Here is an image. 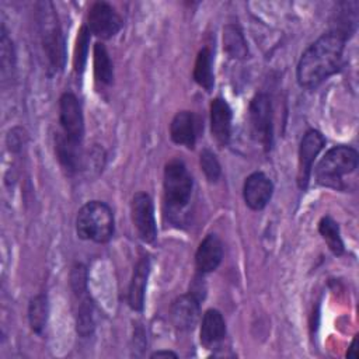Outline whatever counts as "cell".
I'll return each mask as SVG.
<instances>
[{"instance_id": "24", "label": "cell", "mask_w": 359, "mask_h": 359, "mask_svg": "<svg viewBox=\"0 0 359 359\" xmlns=\"http://www.w3.org/2000/svg\"><path fill=\"white\" fill-rule=\"evenodd\" d=\"M318 233L327 243L328 248L335 254H344V241L341 238L339 226L331 216H323L318 222Z\"/></svg>"}, {"instance_id": "8", "label": "cell", "mask_w": 359, "mask_h": 359, "mask_svg": "<svg viewBox=\"0 0 359 359\" xmlns=\"http://www.w3.org/2000/svg\"><path fill=\"white\" fill-rule=\"evenodd\" d=\"M130 215L133 226L142 241L151 244L157 238V226L154 219V206L146 192H137L130 202Z\"/></svg>"}, {"instance_id": "19", "label": "cell", "mask_w": 359, "mask_h": 359, "mask_svg": "<svg viewBox=\"0 0 359 359\" xmlns=\"http://www.w3.org/2000/svg\"><path fill=\"white\" fill-rule=\"evenodd\" d=\"M223 49L231 59L243 60L248 56V45H247L245 36L237 24L224 25Z\"/></svg>"}, {"instance_id": "27", "label": "cell", "mask_w": 359, "mask_h": 359, "mask_svg": "<svg viewBox=\"0 0 359 359\" xmlns=\"http://www.w3.org/2000/svg\"><path fill=\"white\" fill-rule=\"evenodd\" d=\"M199 164H201V168H202L205 177L208 178V181L216 182L220 178V174H222L220 163H219L216 154L213 151H210L209 149H203L201 151Z\"/></svg>"}, {"instance_id": "25", "label": "cell", "mask_w": 359, "mask_h": 359, "mask_svg": "<svg viewBox=\"0 0 359 359\" xmlns=\"http://www.w3.org/2000/svg\"><path fill=\"white\" fill-rule=\"evenodd\" d=\"M0 45H1V56H0V63H1V76L3 80L11 79L14 74V67H15V55H14V48L10 36L7 35V31L4 27H1V38H0Z\"/></svg>"}, {"instance_id": "1", "label": "cell", "mask_w": 359, "mask_h": 359, "mask_svg": "<svg viewBox=\"0 0 359 359\" xmlns=\"http://www.w3.org/2000/svg\"><path fill=\"white\" fill-rule=\"evenodd\" d=\"M346 36L330 31L314 41L300 56L296 77L302 87L316 88L330 76L335 74L342 65Z\"/></svg>"}, {"instance_id": "28", "label": "cell", "mask_w": 359, "mask_h": 359, "mask_svg": "<svg viewBox=\"0 0 359 359\" xmlns=\"http://www.w3.org/2000/svg\"><path fill=\"white\" fill-rule=\"evenodd\" d=\"M104 163H105V151L102 147L95 144L94 147H91V150H88L87 156H83L81 168L86 170L87 172L98 174L100 171H102Z\"/></svg>"}, {"instance_id": "18", "label": "cell", "mask_w": 359, "mask_h": 359, "mask_svg": "<svg viewBox=\"0 0 359 359\" xmlns=\"http://www.w3.org/2000/svg\"><path fill=\"white\" fill-rule=\"evenodd\" d=\"M201 344L205 348H212L217 345L226 337V323L222 313L216 309H209L205 311L201 323Z\"/></svg>"}, {"instance_id": "11", "label": "cell", "mask_w": 359, "mask_h": 359, "mask_svg": "<svg viewBox=\"0 0 359 359\" xmlns=\"http://www.w3.org/2000/svg\"><path fill=\"white\" fill-rule=\"evenodd\" d=\"M273 184L266 174L255 171L250 174L243 187V196L245 205L252 210L264 209L272 198Z\"/></svg>"}, {"instance_id": "23", "label": "cell", "mask_w": 359, "mask_h": 359, "mask_svg": "<svg viewBox=\"0 0 359 359\" xmlns=\"http://www.w3.org/2000/svg\"><path fill=\"white\" fill-rule=\"evenodd\" d=\"M79 300L80 303L77 304V313H76V331L80 337L86 338V337H90L95 328L94 303L87 294L79 297Z\"/></svg>"}, {"instance_id": "10", "label": "cell", "mask_w": 359, "mask_h": 359, "mask_svg": "<svg viewBox=\"0 0 359 359\" xmlns=\"http://www.w3.org/2000/svg\"><path fill=\"white\" fill-rule=\"evenodd\" d=\"M325 144V137L316 129H309L299 146V161H297V185L300 189H306L313 171L316 157L320 154Z\"/></svg>"}, {"instance_id": "2", "label": "cell", "mask_w": 359, "mask_h": 359, "mask_svg": "<svg viewBox=\"0 0 359 359\" xmlns=\"http://www.w3.org/2000/svg\"><path fill=\"white\" fill-rule=\"evenodd\" d=\"M39 39L48 70L57 73L65 67V38L52 3H41L38 8Z\"/></svg>"}, {"instance_id": "29", "label": "cell", "mask_w": 359, "mask_h": 359, "mask_svg": "<svg viewBox=\"0 0 359 359\" xmlns=\"http://www.w3.org/2000/svg\"><path fill=\"white\" fill-rule=\"evenodd\" d=\"M70 287L76 297L87 294V271L83 264H74L70 271Z\"/></svg>"}, {"instance_id": "5", "label": "cell", "mask_w": 359, "mask_h": 359, "mask_svg": "<svg viewBox=\"0 0 359 359\" xmlns=\"http://www.w3.org/2000/svg\"><path fill=\"white\" fill-rule=\"evenodd\" d=\"M164 202L170 213H178L188 206L194 189V180L181 160H171L164 168Z\"/></svg>"}, {"instance_id": "21", "label": "cell", "mask_w": 359, "mask_h": 359, "mask_svg": "<svg viewBox=\"0 0 359 359\" xmlns=\"http://www.w3.org/2000/svg\"><path fill=\"white\" fill-rule=\"evenodd\" d=\"M192 76L196 84H199L206 91H212L215 84V77L212 70V52L209 48H202L198 52Z\"/></svg>"}, {"instance_id": "22", "label": "cell", "mask_w": 359, "mask_h": 359, "mask_svg": "<svg viewBox=\"0 0 359 359\" xmlns=\"http://www.w3.org/2000/svg\"><path fill=\"white\" fill-rule=\"evenodd\" d=\"M48 313H49V307H48V297L45 293H38L29 300L28 321H29L31 330L35 334L41 335L43 332L48 323Z\"/></svg>"}, {"instance_id": "13", "label": "cell", "mask_w": 359, "mask_h": 359, "mask_svg": "<svg viewBox=\"0 0 359 359\" xmlns=\"http://www.w3.org/2000/svg\"><path fill=\"white\" fill-rule=\"evenodd\" d=\"M231 109L226 100L217 97L210 102V132L216 143L227 146L231 135Z\"/></svg>"}, {"instance_id": "16", "label": "cell", "mask_w": 359, "mask_h": 359, "mask_svg": "<svg viewBox=\"0 0 359 359\" xmlns=\"http://www.w3.org/2000/svg\"><path fill=\"white\" fill-rule=\"evenodd\" d=\"M53 142H55V154L60 167L65 170L67 175L76 174L81 168V161H83V154L80 150L81 144L72 142L62 132L55 133Z\"/></svg>"}, {"instance_id": "6", "label": "cell", "mask_w": 359, "mask_h": 359, "mask_svg": "<svg viewBox=\"0 0 359 359\" xmlns=\"http://www.w3.org/2000/svg\"><path fill=\"white\" fill-rule=\"evenodd\" d=\"M248 122L252 139L259 143L265 151L271 150L273 142V114L268 94L258 93L252 97L248 107Z\"/></svg>"}, {"instance_id": "15", "label": "cell", "mask_w": 359, "mask_h": 359, "mask_svg": "<svg viewBox=\"0 0 359 359\" xmlns=\"http://www.w3.org/2000/svg\"><path fill=\"white\" fill-rule=\"evenodd\" d=\"M223 259V244L216 234H208L199 244L195 254L196 269L201 275L217 269Z\"/></svg>"}, {"instance_id": "7", "label": "cell", "mask_w": 359, "mask_h": 359, "mask_svg": "<svg viewBox=\"0 0 359 359\" xmlns=\"http://www.w3.org/2000/svg\"><path fill=\"white\" fill-rule=\"evenodd\" d=\"M59 123L62 133L74 143L81 144L84 136V118L81 104L73 93H63L59 98Z\"/></svg>"}, {"instance_id": "30", "label": "cell", "mask_w": 359, "mask_h": 359, "mask_svg": "<svg viewBox=\"0 0 359 359\" xmlns=\"http://www.w3.org/2000/svg\"><path fill=\"white\" fill-rule=\"evenodd\" d=\"M24 139H25V132L20 128H14L8 132L7 135V144L8 149L11 151H17L21 149V146L24 144Z\"/></svg>"}, {"instance_id": "3", "label": "cell", "mask_w": 359, "mask_h": 359, "mask_svg": "<svg viewBox=\"0 0 359 359\" xmlns=\"http://www.w3.org/2000/svg\"><path fill=\"white\" fill-rule=\"evenodd\" d=\"M358 151L351 146L330 149L316 165L314 175L317 184L338 191L344 189V178L358 168Z\"/></svg>"}, {"instance_id": "17", "label": "cell", "mask_w": 359, "mask_h": 359, "mask_svg": "<svg viewBox=\"0 0 359 359\" xmlns=\"http://www.w3.org/2000/svg\"><path fill=\"white\" fill-rule=\"evenodd\" d=\"M170 137L174 143L194 149L196 142V123L191 111H180L170 123Z\"/></svg>"}, {"instance_id": "14", "label": "cell", "mask_w": 359, "mask_h": 359, "mask_svg": "<svg viewBox=\"0 0 359 359\" xmlns=\"http://www.w3.org/2000/svg\"><path fill=\"white\" fill-rule=\"evenodd\" d=\"M149 273H150V258L147 255H142L133 268V273H132L129 289H128V304L135 311H142L144 307V293H146Z\"/></svg>"}, {"instance_id": "12", "label": "cell", "mask_w": 359, "mask_h": 359, "mask_svg": "<svg viewBox=\"0 0 359 359\" xmlns=\"http://www.w3.org/2000/svg\"><path fill=\"white\" fill-rule=\"evenodd\" d=\"M199 302L201 300L192 293L181 294L172 302L170 307V318L177 330L188 331L196 325L201 314Z\"/></svg>"}, {"instance_id": "26", "label": "cell", "mask_w": 359, "mask_h": 359, "mask_svg": "<svg viewBox=\"0 0 359 359\" xmlns=\"http://www.w3.org/2000/svg\"><path fill=\"white\" fill-rule=\"evenodd\" d=\"M90 29L87 25H83L79 31L76 46H74V56H73V66L76 73H81L84 70L87 55H88V43H90Z\"/></svg>"}, {"instance_id": "9", "label": "cell", "mask_w": 359, "mask_h": 359, "mask_svg": "<svg viewBox=\"0 0 359 359\" xmlns=\"http://www.w3.org/2000/svg\"><path fill=\"white\" fill-rule=\"evenodd\" d=\"M87 27L97 38L109 39L121 31L122 20L111 4L95 1L88 8Z\"/></svg>"}, {"instance_id": "32", "label": "cell", "mask_w": 359, "mask_h": 359, "mask_svg": "<svg viewBox=\"0 0 359 359\" xmlns=\"http://www.w3.org/2000/svg\"><path fill=\"white\" fill-rule=\"evenodd\" d=\"M150 358H178V355L172 351H156L150 355Z\"/></svg>"}, {"instance_id": "20", "label": "cell", "mask_w": 359, "mask_h": 359, "mask_svg": "<svg viewBox=\"0 0 359 359\" xmlns=\"http://www.w3.org/2000/svg\"><path fill=\"white\" fill-rule=\"evenodd\" d=\"M93 63H94V76L101 84L109 86L114 80V66L109 57V53L102 42H95L93 49Z\"/></svg>"}, {"instance_id": "4", "label": "cell", "mask_w": 359, "mask_h": 359, "mask_svg": "<svg viewBox=\"0 0 359 359\" xmlns=\"http://www.w3.org/2000/svg\"><path fill=\"white\" fill-rule=\"evenodd\" d=\"M114 213L101 201H90L81 206L76 217V233L81 240L107 243L114 234Z\"/></svg>"}, {"instance_id": "33", "label": "cell", "mask_w": 359, "mask_h": 359, "mask_svg": "<svg viewBox=\"0 0 359 359\" xmlns=\"http://www.w3.org/2000/svg\"><path fill=\"white\" fill-rule=\"evenodd\" d=\"M355 341H352V344H351V346H349V349H348V352H346V356L348 358H356V353H355Z\"/></svg>"}, {"instance_id": "31", "label": "cell", "mask_w": 359, "mask_h": 359, "mask_svg": "<svg viewBox=\"0 0 359 359\" xmlns=\"http://www.w3.org/2000/svg\"><path fill=\"white\" fill-rule=\"evenodd\" d=\"M133 341H135V346L137 349H144L146 346V337H144V331L140 325L136 327L135 334H133Z\"/></svg>"}]
</instances>
